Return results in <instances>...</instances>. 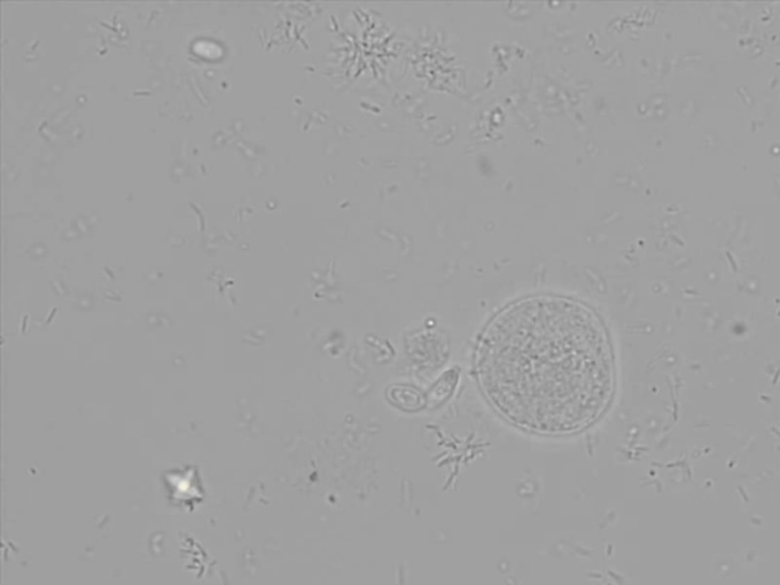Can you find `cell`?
I'll return each mask as SVG.
<instances>
[{
	"label": "cell",
	"instance_id": "cell-1",
	"mask_svg": "<svg viewBox=\"0 0 780 585\" xmlns=\"http://www.w3.org/2000/svg\"><path fill=\"white\" fill-rule=\"evenodd\" d=\"M475 374L485 398L515 427L569 436L601 418L614 395L609 334L593 310L560 296L505 308L483 331Z\"/></svg>",
	"mask_w": 780,
	"mask_h": 585
},
{
	"label": "cell",
	"instance_id": "cell-2",
	"mask_svg": "<svg viewBox=\"0 0 780 585\" xmlns=\"http://www.w3.org/2000/svg\"><path fill=\"white\" fill-rule=\"evenodd\" d=\"M390 392L397 393V398H390V401L395 404V406L401 407L402 410H407V411H415L422 406V395L418 393L415 397L410 398L408 393L412 392V387H407V386H398V387H393L390 389Z\"/></svg>",
	"mask_w": 780,
	"mask_h": 585
}]
</instances>
